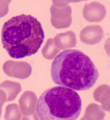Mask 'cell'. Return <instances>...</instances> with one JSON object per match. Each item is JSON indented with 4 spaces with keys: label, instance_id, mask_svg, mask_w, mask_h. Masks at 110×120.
<instances>
[{
    "label": "cell",
    "instance_id": "6da1fadb",
    "mask_svg": "<svg viewBox=\"0 0 110 120\" xmlns=\"http://www.w3.org/2000/svg\"><path fill=\"white\" fill-rule=\"evenodd\" d=\"M54 83L77 91L87 90L93 87L99 77L91 60L78 50H65L55 58L51 68Z\"/></svg>",
    "mask_w": 110,
    "mask_h": 120
},
{
    "label": "cell",
    "instance_id": "7a4b0ae2",
    "mask_svg": "<svg viewBox=\"0 0 110 120\" xmlns=\"http://www.w3.org/2000/svg\"><path fill=\"white\" fill-rule=\"evenodd\" d=\"M44 38L41 24L31 15L22 14L13 17L3 26V46L13 58H23L35 54Z\"/></svg>",
    "mask_w": 110,
    "mask_h": 120
},
{
    "label": "cell",
    "instance_id": "3957f363",
    "mask_svg": "<svg viewBox=\"0 0 110 120\" xmlns=\"http://www.w3.org/2000/svg\"><path fill=\"white\" fill-rule=\"evenodd\" d=\"M82 101L78 93L62 86L46 90L37 102L36 111L42 120H74L82 110Z\"/></svg>",
    "mask_w": 110,
    "mask_h": 120
},
{
    "label": "cell",
    "instance_id": "277c9868",
    "mask_svg": "<svg viewBox=\"0 0 110 120\" xmlns=\"http://www.w3.org/2000/svg\"><path fill=\"white\" fill-rule=\"evenodd\" d=\"M51 8V23L58 29L67 28L72 22L71 9L66 1H53Z\"/></svg>",
    "mask_w": 110,
    "mask_h": 120
},
{
    "label": "cell",
    "instance_id": "5b68a950",
    "mask_svg": "<svg viewBox=\"0 0 110 120\" xmlns=\"http://www.w3.org/2000/svg\"><path fill=\"white\" fill-rule=\"evenodd\" d=\"M106 14L104 6L100 3L93 2L85 5L83 15L89 22H98L102 20Z\"/></svg>",
    "mask_w": 110,
    "mask_h": 120
},
{
    "label": "cell",
    "instance_id": "8992f818",
    "mask_svg": "<svg viewBox=\"0 0 110 120\" xmlns=\"http://www.w3.org/2000/svg\"><path fill=\"white\" fill-rule=\"evenodd\" d=\"M103 36L102 29L98 25L86 26L82 29L80 34L81 41L89 45H94L99 43Z\"/></svg>",
    "mask_w": 110,
    "mask_h": 120
},
{
    "label": "cell",
    "instance_id": "52a82bcc",
    "mask_svg": "<svg viewBox=\"0 0 110 120\" xmlns=\"http://www.w3.org/2000/svg\"><path fill=\"white\" fill-rule=\"evenodd\" d=\"M54 40L56 45L62 49L74 47L76 45V35L71 31L57 34Z\"/></svg>",
    "mask_w": 110,
    "mask_h": 120
},
{
    "label": "cell",
    "instance_id": "ba28073f",
    "mask_svg": "<svg viewBox=\"0 0 110 120\" xmlns=\"http://www.w3.org/2000/svg\"><path fill=\"white\" fill-rule=\"evenodd\" d=\"M10 0H0V18L4 17L8 11V6Z\"/></svg>",
    "mask_w": 110,
    "mask_h": 120
}]
</instances>
